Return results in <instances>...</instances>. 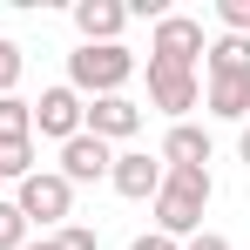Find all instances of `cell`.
<instances>
[{
    "label": "cell",
    "mask_w": 250,
    "mask_h": 250,
    "mask_svg": "<svg viewBox=\"0 0 250 250\" xmlns=\"http://www.w3.org/2000/svg\"><path fill=\"white\" fill-rule=\"evenodd\" d=\"M108 169H115V149H108V142H95V135L61 142V183H68V189H82V183H108Z\"/></svg>",
    "instance_id": "ba28073f"
},
{
    "label": "cell",
    "mask_w": 250,
    "mask_h": 250,
    "mask_svg": "<svg viewBox=\"0 0 250 250\" xmlns=\"http://www.w3.org/2000/svg\"><path fill=\"white\" fill-rule=\"evenodd\" d=\"M203 47H209V34H203V21H189V14H163L156 34H149V54L156 61H176V68H196Z\"/></svg>",
    "instance_id": "5b68a950"
},
{
    "label": "cell",
    "mask_w": 250,
    "mask_h": 250,
    "mask_svg": "<svg viewBox=\"0 0 250 250\" xmlns=\"http://www.w3.org/2000/svg\"><path fill=\"white\" fill-rule=\"evenodd\" d=\"M82 115H88V102H82L68 82H61V88H41V102H34V135L75 142V135H82Z\"/></svg>",
    "instance_id": "8992f818"
},
{
    "label": "cell",
    "mask_w": 250,
    "mask_h": 250,
    "mask_svg": "<svg viewBox=\"0 0 250 250\" xmlns=\"http://www.w3.org/2000/svg\"><path fill=\"white\" fill-rule=\"evenodd\" d=\"M47 244H54V250H102V237H95L88 223H61V230H54Z\"/></svg>",
    "instance_id": "e0dca14e"
},
{
    "label": "cell",
    "mask_w": 250,
    "mask_h": 250,
    "mask_svg": "<svg viewBox=\"0 0 250 250\" xmlns=\"http://www.w3.org/2000/svg\"><path fill=\"white\" fill-rule=\"evenodd\" d=\"M216 21H223V34H244L250 41V0H216Z\"/></svg>",
    "instance_id": "d6986e66"
},
{
    "label": "cell",
    "mask_w": 250,
    "mask_h": 250,
    "mask_svg": "<svg viewBox=\"0 0 250 250\" xmlns=\"http://www.w3.org/2000/svg\"><path fill=\"white\" fill-rule=\"evenodd\" d=\"M21 68H27V61H21V47L0 34V95H14V88H21Z\"/></svg>",
    "instance_id": "ac0fdd59"
},
{
    "label": "cell",
    "mask_w": 250,
    "mask_h": 250,
    "mask_svg": "<svg viewBox=\"0 0 250 250\" xmlns=\"http://www.w3.org/2000/svg\"><path fill=\"white\" fill-rule=\"evenodd\" d=\"M0 142H34V102L0 95Z\"/></svg>",
    "instance_id": "5bb4252c"
},
{
    "label": "cell",
    "mask_w": 250,
    "mask_h": 250,
    "mask_svg": "<svg viewBox=\"0 0 250 250\" xmlns=\"http://www.w3.org/2000/svg\"><path fill=\"white\" fill-rule=\"evenodd\" d=\"M21 250H54V244H47V237H41V244H34V237H27V244H21Z\"/></svg>",
    "instance_id": "603a6c76"
},
{
    "label": "cell",
    "mask_w": 250,
    "mask_h": 250,
    "mask_svg": "<svg viewBox=\"0 0 250 250\" xmlns=\"http://www.w3.org/2000/svg\"><path fill=\"white\" fill-rule=\"evenodd\" d=\"M209 196H216V176H209V169H163V189L149 196V203H156V230L176 237V244H189V237L203 230Z\"/></svg>",
    "instance_id": "6da1fadb"
},
{
    "label": "cell",
    "mask_w": 250,
    "mask_h": 250,
    "mask_svg": "<svg viewBox=\"0 0 250 250\" xmlns=\"http://www.w3.org/2000/svg\"><path fill=\"white\" fill-rule=\"evenodd\" d=\"M142 128V102H128V95H102V102H88V115H82V135H95V142H128Z\"/></svg>",
    "instance_id": "52a82bcc"
},
{
    "label": "cell",
    "mask_w": 250,
    "mask_h": 250,
    "mask_svg": "<svg viewBox=\"0 0 250 250\" xmlns=\"http://www.w3.org/2000/svg\"><path fill=\"white\" fill-rule=\"evenodd\" d=\"M163 169H209V128L169 122V135H163Z\"/></svg>",
    "instance_id": "7c38bea8"
},
{
    "label": "cell",
    "mask_w": 250,
    "mask_h": 250,
    "mask_svg": "<svg viewBox=\"0 0 250 250\" xmlns=\"http://www.w3.org/2000/svg\"><path fill=\"white\" fill-rule=\"evenodd\" d=\"M21 244H27V216H21L14 196H7V203H0V250H21Z\"/></svg>",
    "instance_id": "2e32d148"
},
{
    "label": "cell",
    "mask_w": 250,
    "mask_h": 250,
    "mask_svg": "<svg viewBox=\"0 0 250 250\" xmlns=\"http://www.w3.org/2000/svg\"><path fill=\"white\" fill-rule=\"evenodd\" d=\"M203 82H250V41L244 34H216L203 47Z\"/></svg>",
    "instance_id": "8fae6325"
},
{
    "label": "cell",
    "mask_w": 250,
    "mask_h": 250,
    "mask_svg": "<svg viewBox=\"0 0 250 250\" xmlns=\"http://www.w3.org/2000/svg\"><path fill=\"white\" fill-rule=\"evenodd\" d=\"M149 102L163 108L169 122H183V115L203 102V75H196V68H176V61H156V54H149Z\"/></svg>",
    "instance_id": "277c9868"
},
{
    "label": "cell",
    "mask_w": 250,
    "mask_h": 250,
    "mask_svg": "<svg viewBox=\"0 0 250 250\" xmlns=\"http://www.w3.org/2000/svg\"><path fill=\"white\" fill-rule=\"evenodd\" d=\"M108 183H115V196H128V203H149V196L163 189V156L122 149V156H115V169H108Z\"/></svg>",
    "instance_id": "9c48e42d"
},
{
    "label": "cell",
    "mask_w": 250,
    "mask_h": 250,
    "mask_svg": "<svg viewBox=\"0 0 250 250\" xmlns=\"http://www.w3.org/2000/svg\"><path fill=\"white\" fill-rule=\"evenodd\" d=\"M128 75H135V54H128L122 41H108V47H75V54H68V88H75L82 102L122 95Z\"/></svg>",
    "instance_id": "7a4b0ae2"
},
{
    "label": "cell",
    "mask_w": 250,
    "mask_h": 250,
    "mask_svg": "<svg viewBox=\"0 0 250 250\" xmlns=\"http://www.w3.org/2000/svg\"><path fill=\"white\" fill-rule=\"evenodd\" d=\"M14 209L27 216V230H61L75 209V189L61 183V169H34L27 183H14Z\"/></svg>",
    "instance_id": "3957f363"
},
{
    "label": "cell",
    "mask_w": 250,
    "mask_h": 250,
    "mask_svg": "<svg viewBox=\"0 0 250 250\" xmlns=\"http://www.w3.org/2000/svg\"><path fill=\"white\" fill-rule=\"evenodd\" d=\"M34 176V142H0V183H27Z\"/></svg>",
    "instance_id": "9a60e30c"
},
{
    "label": "cell",
    "mask_w": 250,
    "mask_h": 250,
    "mask_svg": "<svg viewBox=\"0 0 250 250\" xmlns=\"http://www.w3.org/2000/svg\"><path fill=\"white\" fill-rule=\"evenodd\" d=\"M183 250H230V237H223V230H196Z\"/></svg>",
    "instance_id": "ffe728a7"
},
{
    "label": "cell",
    "mask_w": 250,
    "mask_h": 250,
    "mask_svg": "<svg viewBox=\"0 0 250 250\" xmlns=\"http://www.w3.org/2000/svg\"><path fill=\"white\" fill-rule=\"evenodd\" d=\"M122 27H128V7H122V0H75V34H82V47L122 41Z\"/></svg>",
    "instance_id": "30bf717a"
},
{
    "label": "cell",
    "mask_w": 250,
    "mask_h": 250,
    "mask_svg": "<svg viewBox=\"0 0 250 250\" xmlns=\"http://www.w3.org/2000/svg\"><path fill=\"white\" fill-rule=\"evenodd\" d=\"M203 102L216 122H250V82H203Z\"/></svg>",
    "instance_id": "4fadbf2b"
},
{
    "label": "cell",
    "mask_w": 250,
    "mask_h": 250,
    "mask_svg": "<svg viewBox=\"0 0 250 250\" xmlns=\"http://www.w3.org/2000/svg\"><path fill=\"white\" fill-rule=\"evenodd\" d=\"M237 156H244V169H250V122H244V135H237Z\"/></svg>",
    "instance_id": "7402d4cb"
},
{
    "label": "cell",
    "mask_w": 250,
    "mask_h": 250,
    "mask_svg": "<svg viewBox=\"0 0 250 250\" xmlns=\"http://www.w3.org/2000/svg\"><path fill=\"white\" fill-rule=\"evenodd\" d=\"M128 250H183V244H176V237H163V230H142Z\"/></svg>",
    "instance_id": "44dd1931"
}]
</instances>
